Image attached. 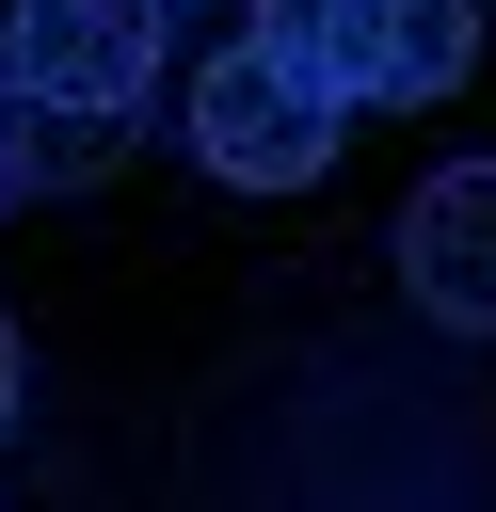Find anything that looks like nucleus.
Returning a JSON list of instances; mask_svg holds the SVG:
<instances>
[{
  "label": "nucleus",
  "mask_w": 496,
  "mask_h": 512,
  "mask_svg": "<svg viewBox=\"0 0 496 512\" xmlns=\"http://www.w3.org/2000/svg\"><path fill=\"white\" fill-rule=\"evenodd\" d=\"M256 48H288L336 112H416L480 64V0H256Z\"/></svg>",
  "instance_id": "obj_1"
},
{
  "label": "nucleus",
  "mask_w": 496,
  "mask_h": 512,
  "mask_svg": "<svg viewBox=\"0 0 496 512\" xmlns=\"http://www.w3.org/2000/svg\"><path fill=\"white\" fill-rule=\"evenodd\" d=\"M176 112H192V160H208L224 192H304V176L336 160V128H352V112H336L288 48H256V32H240V48H208Z\"/></svg>",
  "instance_id": "obj_2"
},
{
  "label": "nucleus",
  "mask_w": 496,
  "mask_h": 512,
  "mask_svg": "<svg viewBox=\"0 0 496 512\" xmlns=\"http://www.w3.org/2000/svg\"><path fill=\"white\" fill-rule=\"evenodd\" d=\"M176 0H0V80L32 112H144Z\"/></svg>",
  "instance_id": "obj_3"
},
{
  "label": "nucleus",
  "mask_w": 496,
  "mask_h": 512,
  "mask_svg": "<svg viewBox=\"0 0 496 512\" xmlns=\"http://www.w3.org/2000/svg\"><path fill=\"white\" fill-rule=\"evenodd\" d=\"M400 304H432L448 336H496V160H448L400 192Z\"/></svg>",
  "instance_id": "obj_4"
},
{
  "label": "nucleus",
  "mask_w": 496,
  "mask_h": 512,
  "mask_svg": "<svg viewBox=\"0 0 496 512\" xmlns=\"http://www.w3.org/2000/svg\"><path fill=\"white\" fill-rule=\"evenodd\" d=\"M112 128H128V112H32V192H80V176H112Z\"/></svg>",
  "instance_id": "obj_5"
},
{
  "label": "nucleus",
  "mask_w": 496,
  "mask_h": 512,
  "mask_svg": "<svg viewBox=\"0 0 496 512\" xmlns=\"http://www.w3.org/2000/svg\"><path fill=\"white\" fill-rule=\"evenodd\" d=\"M16 192H32V96L0 80V208H16Z\"/></svg>",
  "instance_id": "obj_6"
},
{
  "label": "nucleus",
  "mask_w": 496,
  "mask_h": 512,
  "mask_svg": "<svg viewBox=\"0 0 496 512\" xmlns=\"http://www.w3.org/2000/svg\"><path fill=\"white\" fill-rule=\"evenodd\" d=\"M16 400H32V352H16V320H0V432H16Z\"/></svg>",
  "instance_id": "obj_7"
}]
</instances>
